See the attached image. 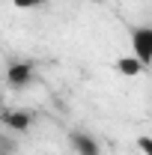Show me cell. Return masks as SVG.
Returning <instances> with one entry per match:
<instances>
[{
	"instance_id": "obj_1",
	"label": "cell",
	"mask_w": 152,
	"mask_h": 155,
	"mask_svg": "<svg viewBox=\"0 0 152 155\" xmlns=\"http://www.w3.org/2000/svg\"><path fill=\"white\" fill-rule=\"evenodd\" d=\"M131 54L143 66H152V27H134L131 30Z\"/></svg>"
},
{
	"instance_id": "obj_2",
	"label": "cell",
	"mask_w": 152,
	"mask_h": 155,
	"mask_svg": "<svg viewBox=\"0 0 152 155\" xmlns=\"http://www.w3.org/2000/svg\"><path fill=\"white\" fill-rule=\"evenodd\" d=\"M30 81H33V66H30V63H12V66L6 69V84H9L12 90L30 87Z\"/></svg>"
},
{
	"instance_id": "obj_3",
	"label": "cell",
	"mask_w": 152,
	"mask_h": 155,
	"mask_svg": "<svg viewBox=\"0 0 152 155\" xmlns=\"http://www.w3.org/2000/svg\"><path fill=\"white\" fill-rule=\"evenodd\" d=\"M69 140H72V149H75L78 155H101L98 140H95L93 134H87V131H72Z\"/></svg>"
},
{
	"instance_id": "obj_4",
	"label": "cell",
	"mask_w": 152,
	"mask_h": 155,
	"mask_svg": "<svg viewBox=\"0 0 152 155\" xmlns=\"http://www.w3.org/2000/svg\"><path fill=\"white\" fill-rule=\"evenodd\" d=\"M116 72L125 75V78H137V75L146 72V66L134 57V54H128V57H119V60H116Z\"/></svg>"
},
{
	"instance_id": "obj_5",
	"label": "cell",
	"mask_w": 152,
	"mask_h": 155,
	"mask_svg": "<svg viewBox=\"0 0 152 155\" xmlns=\"http://www.w3.org/2000/svg\"><path fill=\"white\" fill-rule=\"evenodd\" d=\"M3 122H6L12 131H27V128L33 125V114H27V110H12V114L3 116Z\"/></svg>"
},
{
	"instance_id": "obj_6",
	"label": "cell",
	"mask_w": 152,
	"mask_h": 155,
	"mask_svg": "<svg viewBox=\"0 0 152 155\" xmlns=\"http://www.w3.org/2000/svg\"><path fill=\"white\" fill-rule=\"evenodd\" d=\"M137 146L143 149V155H152V137H137Z\"/></svg>"
},
{
	"instance_id": "obj_7",
	"label": "cell",
	"mask_w": 152,
	"mask_h": 155,
	"mask_svg": "<svg viewBox=\"0 0 152 155\" xmlns=\"http://www.w3.org/2000/svg\"><path fill=\"white\" fill-rule=\"evenodd\" d=\"M12 3H15L18 9H33V6H39V3H42V0H12Z\"/></svg>"
}]
</instances>
